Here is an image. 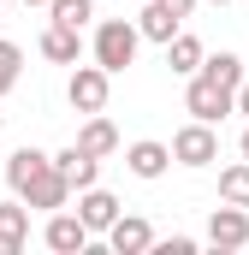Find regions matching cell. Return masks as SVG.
<instances>
[{"mask_svg":"<svg viewBox=\"0 0 249 255\" xmlns=\"http://www.w3.org/2000/svg\"><path fill=\"white\" fill-rule=\"evenodd\" d=\"M136 48H142V30L130 18H107L95 30V65H107V71H124V65L136 60Z\"/></svg>","mask_w":249,"mask_h":255,"instance_id":"6da1fadb","label":"cell"},{"mask_svg":"<svg viewBox=\"0 0 249 255\" xmlns=\"http://www.w3.org/2000/svg\"><path fill=\"white\" fill-rule=\"evenodd\" d=\"M184 113H190V119L220 125L226 113H238V95H232V89H220V83H208V77L196 71V77H190V89H184Z\"/></svg>","mask_w":249,"mask_h":255,"instance_id":"7a4b0ae2","label":"cell"},{"mask_svg":"<svg viewBox=\"0 0 249 255\" xmlns=\"http://www.w3.org/2000/svg\"><path fill=\"white\" fill-rule=\"evenodd\" d=\"M107 89H113V71H107V65H77L71 83H65V101H71L77 113H101V107H107Z\"/></svg>","mask_w":249,"mask_h":255,"instance_id":"3957f363","label":"cell"},{"mask_svg":"<svg viewBox=\"0 0 249 255\" xmlns=\"http://www.w3.org/2000/svg\"><path fill=\"white\" fill-rule=\"evenodd\" d=\"M172 154H178V166H214L220 160V136L208 119H190L178 136H172Z\"/></svg>","mask_w":249,"mask_h":255,"instance_id":"277c9868","label":"cell"},{"mask_svg":"<svg viewBox=\"0 0 249 255\" xmlns=\"http://www.w3.org/2000/svg\"><path fill=\"white\" fill-rule=\"evenodd\" d=\"M12 196H24V202H30V208H42V214H60L65 202H71V178H65L60 166L48 160V166H42V172H36L24 190H12Z\"/></svg>","mask_w":249,"mask_h":255,"instance_id":"5b68a950","label":"cell"},{"mask_svg":"<svg viewBox=\"0 0 249 255\" xmlns=\"http://www.w3.org/2000/svg\"><path fill=\"white\" fill-rule=\"evenodd\" d=\"M89 238H95V232H89V226H83V214H48V226H42V244H48V250L54 255H83L89 250Z\"/></svg>","mask_w":249,"mask_h":255,"instance_id":"8992f818","label":"cell"},{"mask_svg":"<svg viewBox=\"0 0 249 255\" xmlns=\"http://www.w3.org/2000/svg\"><path fill=\"white\" fill-rule=\"evenodd\" d=\"M208 244H214V250H244L249 244V208H238V202L214 208V214H208Z\"/></svg>","mask_w":249,"mask_h":255,"instance_id":"52a82bcc","label":"cell"},{"mask_svg":"<svg viewBox=\"0 0 249 255\" xmlns=\"http://www.w3.org/2000/svg\"><path fill=\"white\" fill-rule=\"evenodd\" d=\"M107 250L113 255H148L154 250V226H148L142 214H119L113 232H107Z\"/></svg>","mask_w":249,"mask_h":255,"instance_id":"ba28073f","label":"cell"},{"mask_svg":"<svg viewBox=\"0 0 249 255\" xmlns=\"http://www.w3.org/2000/svg\"><path fill=\"white\" fill-rule=\"evenodd\" d=\"M24 244H30V202L12 196V202H0V255H18Z\"/></svg>","mask_w":249,"mask_h":255,"instance_id":"9c48e42d","label":"cell"},{"mask_svg":"<svg viewBox=\"0 0 249 255\" xmlns=\"http://www.w3.org/2000/svg\"><path fill=\"white\" fill-rule=\"evenodd\" d=\"M54 166H60L65 178H71V190H89V184H101V154H89L83 142H71L54 154Z\"/></svg>","mask_w":249,"mask_h":255,"instance_id":"30bf717a","label":"cell"},{"mask_svg":"<svg viewBox=\"0 0 249 255\" xmlns=\"http://www.w3.org/2000/svg\"><path fill=\"white\" fill-rule=\"evenodd\" d=\"M77 214H83L89 232H113V220H119V196L101 190V184H89V190H77Z\"/></svg>","mask_w":249,"mask_h":255,"instance_id":"8fae6325","label":"cell"},{"mask_svg":"<svg viewBox=\"0 0 249 255\" xmlns=\"http://www.w3.org/2000/svg\"><path fill=\"white\" fill-rule=\"evenodd\" d=\"M172 160H178V154H172L166 142H154V136H148V142H130V148H124V166H130L136 178H160V172H166Z\"/></svg>","mask_w":249,"mask_h":255,"instance_id":"7c38bea8","label":"cell"},{"mask_svg":"<svg viewBox=\"0 0 249 255\" xmlns=\"http://www.w3.org/2000/svg\"><path fill=\"white\" fill-rule=\"evenodd\" d=\"M42 54H48L54 65H77L83 42H77V30H71V24H54V18H48V30H42Z\"/></svg>","mask_w":249,"mask_h":255,"instance_id":"4fadbf2b","label":"cell"},{"mask_svg":"<svg viewBox=\"0 0 249 255\" xmlns=\"http://www.w3.org/2000/svg\"><path fill=\"white\" fill-rule=\"evenodd\" d=\"M178 24H184V18H178L172 6H160V0H142V18H136V30H142L148 42H172V36H178Z\"/></svg>","mask_w":249,"mask_h":255,"instance_id":"5bb4252c","label":"cell"},{"mask_svg":"<svg viewBox=\"0 0 249 255\" xmlns=\"http://www.w3.org/2000/svg\"><path fill=\"white\" fill-rule=\"evenodd\" d=\"M48 160H54V154H42V148H30V142H24V148H12V154H6V184H12V190H24Z\"/></svg>","mask_w":249,"mask_h":255,"instance_id":"9a60e30c","label":"cell"},{"mask_svg":"<svg viewBox=\"0 0 249 255\" xmlns=\"http://www.w3.org/2000/svg\"><path fill=\"white\" fill-rule=\"evenodd\" d=\"M202 60H208V54H202V42H196V36H184V30L166 42V65H172L178 77H196V71H202Z\"/></svg>","mask_w":249,"mask_h":255,"instance_id":"2e32d148","label":"cell"},{"mask_svg":"<svg viewBox=\"0 0 249 255\" xmlns=\"http://www.w3.org/2000/svg\"><path fill=\"white\" fill-rule=\"evenodd\" d=\"M77 142H83V148H89V154H101V160H107V154H119V130L107 125V119H101V113H89V125L77 130Z\"/></svg>","mask_w":249,"mask_h":255,"instance_id":"e0dca14e","label":"cell"},{"mask_svg":"<svg viewBox=\"0 0 249 255\" xmlns=\"http://www.w3.org/2000/svg\"><path fill=\"white\" fill-rule=\"evenodd\" d=\"M202 77L238 95V83H244V60H238V54H208V60H202Z\"/></svg>","mask_w":249,"mask_h":255,"instance_id":"ac0fdd59","label":"cell"},{"mask_svg":"<svg viewBox=\"0 0 249 255\" xmlns=\"http://www.w3.org/2000/svg\"><path fill=\"white\" fill-rule=\"evenodd\" d=\"M220 202L249 208V160H238V166H226V172H220Z\"/></svg>","mask_w":249,"mask_h":255,"instance_id":"d6986e66","label":"cell"},{"mask_svg":"<svg viewBox=\"0 0 249 255\" xmlns=\"http://www.w3.org/2000/svg\"><path fill=\"white\" fill-rule=\"evenodd\" d=\"M48 18H54V24H71V30H83V24L95 18V0H48Z\"/></svg>","mask_w":249,"mask_h":255,"instance_id":"ffe728a7","label":"cell"},{"mask_svg":"<svg viewBox=\"0 0 249 255\" xmlns=\"http://www.w3.org/2000/svg\"><path fill=\"white\" fill-rule=\"evenodd\" d=\"M18 65H24V54H18V42H0V95L18 83Z\"/></svg>","mask_w":249,"mask_h":255,"instance_id":"44dd1931","label":"cell"},{"mask_svg":"<svg viewBox=\"0 0 249 255\" xmlns=\"http://www.w3.org/2000/svg\"><path fill=\"white\" fill-rule=\"evenodd\" d=\"M160 255H196V238H166V244H154Z\"/></svg>","mask_w":249,"mask_h":255,"instance_id":"7402d4cb","label":"cell"},{"mask_svg":"<svg viewBox=\"0 0 249 255\" xmlns=\"http://www.w3.org/2000/svg\"><path fill=\"white\" fill-rule=\"evenodd\" d=\"M160 6H172L178 18H190V12H196V0H160Z\"/></svg>","mask_w":249,"mask_h":255,"instance_id":"603a6c76","label":"cell"},{"mask_svg":"<svg viewBox=\"0 0 249 255\" xmlns=\"http://www.w3.org/2000/svg\"><path fill=\"white\" fill-rule=\"evenodd\" d=\"M238 113H244V119H249V77H244V83H238Z\"/></svg>","mask_w":249,"mask_h":255,"instance_id":"cb8c5ba5","label":"cell"},{"mask_svg":"<svg viewBox=\"0 0 249 255\" xmlns=\"http://www.w3.org/2000/svg\"><path fill=\"white\" fill-rule=\"evenodd\" d=\"M238 154H244V160H249V125H244V136H238Z\"/></svg>","mask_w":249,"mask_h":255,"instance_id":"d4e9b609","label":"cell"},{"mask_svg":"<svg viewBox=\"0 0 249 255\" xmlns=\"http://www.w3.org/2000/svg\"><path fill=\"white\" fill-rule=\"evenodd\" d=\"M24 6H48V0H24Z\"/></svg>","mask_w":249,"mask_h":255,"instance_id":"484cf974","label":"cell"},{"mask_svg":"<svg viewBox=\"0 0 249 255\" xmlns=\"http://www.w3.org/2000/svg\"><path fill=\"white\" fill-rule=\"evenodd\" d=\"M0 125H6V113H0Z\"/></svg>","mask_w":249,"mask_h":255,"instance_id":"4316f807","label":"cell"},{"mask_svg":"<svg viewBox=\"0 0 249 255\" xmlns=\"http://www.w3.org/2000/svg\"><path fill=\"white\" fill-rule=\"evenodd\" d=\"M214 6H226V0H214Z\"/></svg>","mask_w":249,"mask_h":255,"instance_id":"83f0119b","label":"cell"},{"mask_svg":"<svg viewBox=\"0 0 249 255\" xmlns=\"http://www.w3.org/2000/svg\"><path fill=\"white\" fill-rule=\"evenodd\" d=\"M0 6H6V0H0Z\"/></svg>","mask_w":249,"mask_h":255,"instance_id":"f1b7e54d","label":"cell"}]
</instances>
